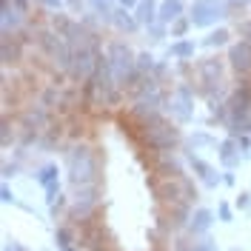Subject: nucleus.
Masks as SVG:
<instances>
[{"label": "nucleus", "instance_id": "41", "mask_svg": "<svg viewBox=\"0 0 251 251\" xmlns=\"http://www.w3.org/2000/svg\"><path fill=\"white\" fill-rule=\"evenodd\" d=\"M3 251H26V249H23V246H17V243H6V249H3Z\"/></svg>", "mask_w": 251, "mask_h": 251}, {"label": "nucleus", "instance_id": "1", "mask_svg": "<svg viewBox=\"0 0 251 251\" xmlns=\"http://www.w3.org/2000/svg\"><path fill=\"white\" fill-rule=\"evenodd\" d=\"M66 180L72 188L100 186V157L89 143H75L66 151Z\"/></svg>", "mask_w": 251, "mask_h": 251}, {"label": "nucleus", "instance_id": "31", "mask_svg": "<svg viewBox=\"0 0 251 251\" xmlns=\"http://www.w3.org/2000/svg\"><path fill=\"white\" fill-rule=\"evenodd\" d=\"M237 208H240V211H251V191H240V197H237Z\"/></svg>", "mask_w": 251, "mask_h": 251}, {"label": "nucleus", "instance_id": "37", "mask_svg": "<svg viewBox=\"0 0 251 251\" xmlns=\"http://www.w3.org/2000/svg\"><path fill=\"white\" fill-rule=\"evenodd\" d=\"M66 3H69V9H72V12H77V15H80V9H83V3H86V0H66Z\"/></svg>", "mask_w": 251, "mask_h": 251}, {"label": "nucleus", "instance_id": "24", "mask_svg": "<svg viewBox=\"0 0 251 251\" xmlns=\"http://www.w3.org/2000/svg\"><path fill=\"white\" fill-rule=\"evenodd\" d=\"M228 37H231V34H228V29H217V31H211V34L203 40V46L220 49V46H226V43H228Z\"/></svg>", "mask_w": 251, "mask_h": 251}, {"label": "nucleus", "instance_id": "21", "mask_svg": "<svg viewBox=\"0 0 251 251\" xmlns=\"http://www.w3.org/2000/svg\"><path fill=\"white\" fill-rule=\"evenodd\" d=\"M0 54H3V66L20 60V43H17L15 34H3V43H0Z\"/></svg>", "mask_w": 251, "mask_h": 251}, {"label": "nucleus", "instance_id": "13", "mask_svg": "<svg viewBox=\"0 0 251 251\" xmlns=\"http://www.w3.org/2000/svg\"><path fill=\"white\" fill-rule=\"evenodd\" d=\"M211 226H214V211H208V208H194V211H191V220H188L186 234H191L194 240H200V237H208Z\"/></svg>", "mask_w": 251, "mask_h": 251}, {"label": "nucleus", "instance_id": "29", "mask_svg": "<svg viewBox=\"0 0 251 251\" xmlns=\"http://www.w3.org/2000/svg\"><path fill=\"white\" fill-rule=\"evenodd\" d=\"M191 143H194V151H197V146H217V140L214 137H208V134H191Z\"/></svg>", "mask_w": 251, "mask_h": 251}, {"label": "nucleus", "instance_id": "42", "mask_svg": "<svg viewBox=\"0 0 251 251\" xmlns=\"http://www.w3.org/2000/svg\"><path fill=\"white\" fill-rule=\"evenodd\" d=\"M92 251H111V246H100V249H92Z\"/></svg>", "mask_w": 251, "mask_h": 251}, {"label": "nucleus", "instance_id": "9", "mask_svg": "<svg viewBox=\"0 0 251 251\" xmlns=\"http://www.w3.org/2000/svg\"><path fill=\"white\" fill-rule=\"evenodd\" d=\"M166 111L172 114L174 123H188L194 117V92L188 86H177L166 100Z\"/></svg>", "mask_w": 251, "mask_h": 251}, {"label": "nucleus", "instance_id": "10", "mask_svg": "<svg viewBox=\"0 0 251 251\" xmlns=\"http://www.w3.org/2000/svg\"><path fill=\"white\" fill-rule=\"evenodd\" d=\"M186 160H188V166L194 169V174H197V180L203 183L205 188H217V186H223V172H217L211 163H205L200 154H194V151H188L186 154Z\"/></svg>", "mask_w": 251, "mask_h": 251}, {"label": "nucleus", "instance_id": "3", "mask_svg": "<svg viewBox=\"0 0 251 251\" xmlns=\"http://www.w3.org/2000/svg\"><path fill=\"white\" fill-rule=\"evenodd\" d=\"M106 60H109V69H111V77L114 83L126 89L131 77L137 75V54L131 51V46L126 43V40H114L106 46Z\"/></svg>", "mask_w": 251, "mask_h": 251}, {"label": "nucleus", "instance_id": "30", "mask_svg": "<svg viewBox=\"0 0 251 251\" xmlns=\"http://www.w3.org/2000/svg\"><path fill=\"white\" fill-rule=\"evenodd\" d=\"M166 29H169V26H163V23H151L146 31L151 34V40H163V37H166Z\"/></svg>", "mask_w": 251, "mask_h": 251}, {"label": "nucleus", "instance_id": "11", "mask_svg": "<svg viewBox=\"0 0 251 251\" xmlns=\"http://www.w3.org/2000/svg\"><path fill=\"white\" fill-rule=\"evenodd\" d=\"M228 63L240 77H249L251 75V43L249 40H240V43H231L228 49Z\"/></svg>", "mask_w": 251, "mask_h": 251}, {"label": "nucleus", "instance_id": "44", "mask_svg": "<svg viewBox=\"0 0 251 251\" xmlns=\"http://www.w3.org/2000/svg\"><path fill=\"white\" fill-rule=\"evenodd\" d=\"M231 251H237V249H231Z\"/></svg>", "mask_w": 251, "mask_h": 251}, {"label": "nucleus", "instance_id": "14", "mask_svg": "<svg viewBox=\"0 0 251 251\" xmlns=\"http://www.w3.org/2000/svg\"><path fill=\"white\" fill-rule=\"evenodd\" d=\"M154 174L160 177V180H172V177H183V166H180V160L174 157V151H169V154H157L154 157Z\"/></svg>", "mask_w": 251, "mask_h": 251}, {"label": "nucleus", "instance_id": "20", "mask_svg": "<svg viewBox=\"0 0 251 251\" xmlns=\"http://www.w3.org/2000/svg\"><path fill=\"white\" fill-rule=\"evenodd\" d=\"M111 23H114V26H117L120 31H126V34H134V31H137V26H140V23H137V17L131 15L128 9H123V6H120V9L114 12Z\"/></svg>", "mask_w": 251, "mask_h": 251}, {"label": "nucleus", "instance_id": "40", "mask_svg": "<svg viewBox=\"0 0 251 251\" xmlns=\"http://www.w3.org/2000/svg\"><path fill=\"white\" fill-rule=\"evenodd\" d=\"M137 3H140V0H120L123 9H137Z\"/></svg>", "mask_w": 251, "mask_h": 251}, {"label": "nucleus", "instance_id": "12", "mask_svg": "<svg viewBox=\"0 0 251 251\" xmlns=\"http://www.w3.org/2000/svg\"><path fill=\"white\" fill-rule=\"evenodd\" d=\"M26 20V12H20L12 0H0V29L3 34H15Z\"/></svg>", "mask_w": 251, "mask_h": 251}, {"label": "nucleus", "instance_id": "43", "mask_svg": "<svg viewBox=\"0 0 251 251\" xmlns=\"http://www.w3.org/2000/svg\"><path fill=\"white\" fill-rule=\"evenodd\" d=\"M246 34H249V43H251V26H249V29H246Z\"/></svg>", "mask_w": 251, "mask_h": 251}, {"label": "nucleus", "instance_id": "35", "mask_svg": "<svg viewBox=\"0 0 251 251\" xmlns=\"http://www.w3.org/2000/svg\"><path fill=\"white\" fill-rule=\"evenodd\" d=\"M234 183H237L234 172H223V186H234Z\"/></svg>", "mask_w": 251, "mask_h": 251}, {"label": "nucleus", "instance_id": "34", "mask_svg": "<svg viewBox=\"0 0 251 251\" xmlns=\"http://www.w3.org/2000/svg\"><path fill=\"white\" fill-rule=\"evenodd\" d=\"M40 3H43L46 9H51V12H60L63 9V0H40Z\"/></svg>", "mask_w": 251, "mask_h": 251}, {"label": "nucleus", "instance_id": "36", "mask_svg": "<svg viewBox=\"0 0 251 251\" xmlns=\"http://www.w3.org/2000/svg\"><path fill=\"white\" fill-rule=\"evenodd\" d=\"M15 174H17V163H12V166L6 163V166H3V177H15Z\"/></svg>", "mask_w": 251, "mask_h": 251}, {"label": "nucleus", "instance_id": "15", "mask_svg": "<svg viewBox=\"0 0 251 251\" xmlns=\"http://www.w3.org/2000/svg\"><path fill=\"white\" fill-rule=\"evenodd\" d=\"M217 149H220V163H223V172H231L237 163L243 160V149H240V140H237V137H226Z\"/></svg>", "mask_w": 251, "mask_h": 251}, {"label": "nucleus", "instance_id": "38", "mask_svg": "<svg viewBox=\"0 0 251 251\" xmlns=\"http://www.w3.org/2000/svg\"><path fill=\"white\" fill-rule=\"evenodd\" d=\"M226 3H228V9H237V6H240V9H243V6H246V3H251V0H226Z\"/></svg>", "mask_w": 251, "mask_h": 251}, {"label": "nucleus", "instance_id": "25", "mask_svg": "<svg viewBox=\"0 0 251 251\" xmlns=\"http://www.w3.org/2000/svg\"><path fill=\"white\" fill-rule=\"evenodd\" d=\"M154 69H157L154 54H151V51H140V54H137V72H140V75H151Z\"/></svg>", "mask_w": 251, "mask_h": 251}, {"label": "nucleus", "instance_id": "8", "mask_svg": "<svg viewBox=\"0 0 251 251\" xmlns=\"http://www.w3.org/2000/svg\"><path fill=\"white\" fill-rule=\"evenodd\" d=\"M226 17H231V9H228L226 0H194L188 20L197 29H208V26H214L217 20H226Z\"/></svg>", "mask_w": 251, "mask_h": 251}, {"label": "nucleus", "instance_id": "6", "mask_svg": "<svg viewBox=\"0 0 251 251\" xmlns=\"http://www.w3.org/2000/svg\"><path fill=\"white\" fill-rule=\"evenodd\" d=\"M194 75H197V92L208 97V100H214L220 92H223V60L217 57H205L194 66Z\"/></svg>", "mask_w": 251, "mask_h": 251}, {"label": "nucleus", "instance_id": "19", "mask_svg": "<svg viewBox=\"0 0 251 251\" xmlns=\"http://www.w3.org/2000/svg\"><path fill=\"white\" fill-rule=\"evenodd\" d=\"M34 180H37V186H43V188L57 186V183H60V169H57L54 163H43V166L34 172Z\"/></svg>", "mask_w": 251, "mask_h": 251}, {"label": "nucleus", "instance_id": "23", "mask_svg": "<svg viewBox=\"0 0 251 251\" xmlns=\"http://www.w3.org/2000/svg\"><path fill=\"white\" fill-rule=\"evenodd\" d=\"M89 6H92V12L100 17L103 23H111V17L117 12V9H114V0H89Z\"/></svg>", "mask_w": 251, "mask_h": 251}, {"label": "nucleus", "instance_id": "33", "mask_svg": "<svg viewBox=\"0 0 251 251\" xmlns=\"http://www.w3.org/2000/svg\"><path fill=\"white\" fill-rule=\"evenodd\" d=\"M12 137H15V134H9V117H3V131H0V140H3V146H9V143H12Z\"/></svg>", "mask_w": 251, "mask_h": 251}, {"label": "nucleus", "instance_id": "28", "mask_svg": "<svg viewBox=\"0 0 251 251\" xmlns=\"http://www.w3.org/2000/svg\"><path fill=\"white\" fill-rule=\"evenodd\" d=\"M191 251H217V246H214L211 237H200V240H194V249Z\"/></svg>", "mask_w": 251, "mask_h": 251}, {"label": "nucleus", "instance_id": "18", "mask_svg": "<svg viewBox=\"0 0 251 251\" xmlns=\"http://www.w3.org/2000/svg\"><path fill=\"white\" fill-rule=\"evenodd\" d=\"M157 9H160V3H154V0H140L137 3V9H134V17H137V23L140 26H151V23H157Z\"/></svg>", "mask_w": 251, "mask_h": 251}, {"label": "nucleus", "instance_id": "39", "mask_svg": "<svg viewBox=\"0 0 251 251\" xmlns=\"http://www.w3.org/2000/svg\"><path fill=\"white\" fill-rule=\"evenodd\" d=\"M12 3H15L20 12H29V0H12Z\"/></svg>", "mask_w": 251, "mask_h": 251}, {"label": "nucleus", "instance_id": "2", "mask_svg": "<svg viewBox=\"0 0 251 251\" xmlns=\"http://www.w3.org/2000/svg\"><path fill=\"white\" fill-rule=\"evenodd\" d=\"M137 128H140V137H143V143H146V149L154 151V154L177 151V146L183 140L180 128H177L166 114L151 117V120H146V123H137Z\"/></svg>", "mask_w": 251, "mask_h": 251}, {"label": "nucleus", "instance_id": "7", "mask_svg": "<svg viewBox=\"0 0 251 251\" xmlns=\"http://www.w3.org/2000/svg\"><path fill=\"white\" fill-rule=\"evenodd\" d=\"M100 46H97V37H94L92 43H86V46L75 49V54H72V72H69V77L72 80H80L83 86L94 77V69H97V60H100Z\"/></svg>", "mask_w": 251, "mask_h": 251}, {"label": "nucleus", "instance_id": "32", "mask_svg": "<svg viewBox=\"0 0 251 251\" xmlns=\"http://www.w3.org/2000/svg\"><path fill=\"white\" fill-rule=\"evenodd\" d=\"M0 200H3V203H17V197H15V191L9 188V183L0 186Z\"/></svg>", "mask_w": 251, "mask_h": 251}, {"label": "nucleus", "instance_id": "16", "mask_svg": "<svg viewBox=\"0 0 251 251\" xmlns=\"http://www.w3.org/2000/svg\"><path fill=\"white\" fill-rule=\"evenodd\" d=\"M183 17V0H163L160 9H157V23L163 26H172L174 20Z\"/></svg>", "mask_w": 251, "mask_h": 251}, {"label": "nucleus", "instance_id": "5", "mask_svg": "<svg viewBox=\"0 0 251 251\" xmlns=\"http://www.w3.org/2000/svg\"><path fill=\"white\" fill-rule=\"evenodd\" d=\"M100 186H83V188H72V197H69V208H66V217L72 223H86L94 217V211L100 208Z\"/></svg>", "mask_w": 251, "mask_h": 251}, {"label": "nucleus", "instance_id": "26", "mask_svg": "<svg viewBox=\"0 0 251 251\" xmlns=\"http://www.w3.org/2000/svg\"><path fill=\"white\" fill-rule=\"evenodd\" d=\"M188 26H191V20H188V17L174 20L172 26H169V29H172V37H180V40H183V37H186V31H188Z\"/></svg>", "mask_w": 251, "mask_h": 251}, {"label": "nucleus", "instance_id": "17", "mask_svg": "<svg viewBox=\"0 0 251 251\" xmlns=\"http://www.w3.org/2000/svg\"><path fill=\"white\" fill-rule=\"evenodd\" d=\"M75 243H80V237L72 226H57V228H54V246L60 251H80Z\"/></svg>", "mask_w": 251, "mask_h": 251}, {"label": "nucleus", "instance_id": "22", "mask_svg": "<svg viewBox=\"0 0 251 251\" xmlns=\"http://www.w3.org/2000/svg\"><path fill=\"white\" fill-rule=\"evenodd\" d=\"M194 51H197L194 40H177V43H172V49H169V57H174V60H191Z\"/></svg>", "mask_w": 251, "mask_h": 251}, {"label": "nucleus", "instance_id": "27", "mask_svg": "<svg viewBox=\"0 0 251 251\" xmlns=\"http://www.w3.org/2000/svg\"><path fill=\"white\" fill-rule=\"evenodd\" d=\"M217 217L223 220V223H231V220H234V211H231V205L226 203V200L217 203Z\"/></svg>", "mask_w": 251, "mask_h": 251}, {"label": "nucleus", "instance_id": "4", "mask_svg": "<svg viewBox=\"0 0 251 251\" xmlns=\"http://www.w3.org/2000/svg\"><path fill=\"white\" fill-rule=\"evenodd\" d=\"M154 188V197L163 208H174V205H191L197 200V188L188 180L186 174L183 177H172V180H160V183H151Z\"/></svg>", "mask_w": 251, "mask_h": 251}]
</instances>
